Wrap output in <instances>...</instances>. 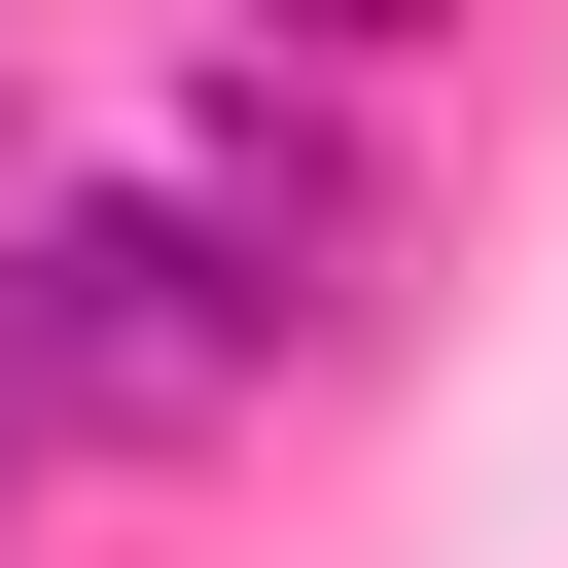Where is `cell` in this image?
Listing matches in <instances>:
<instances>
[{"mask_svg": "<svg viewBox=\"0 0 568 568\" xmlns=\"http://www.w3.org/2000/svg\"><path fill=\"white\" fill-rule=\"evenodd\" d=\"M248 355H284V284H248L178 178H106V213H36V248H0V390H36V426H213Z\"/></svg>", "mask_w": 568, "mask_h": 568, "instance_id": "1", "label": "cell"}]
</instances>
